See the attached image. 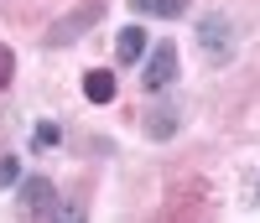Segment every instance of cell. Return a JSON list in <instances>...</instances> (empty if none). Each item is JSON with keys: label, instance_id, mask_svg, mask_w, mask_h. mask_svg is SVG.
<instances>
[{"label": "cell", "instance_id": "cell-1", "mask_svg": "<svg viewBox=\"0 0 260 223\" xmlns=\"http://www.w3.org/2000/svg\"><path fill=\"white\" fill-rule=\"evenodd\" d=\"M141 83H146V94H161V88L177 83V42H156V47L146 52Z\"/></svg>", "mask_w": 260, "mask_h": 223}, {"label": "cell", "instance_id": "cell-2", "mask_svg": "<svg viewBox=\"0 0 260 223\" xmlns=\"http://www.w3.org/2000/svg\"><path fill=\"white\" fill-rule=\"evenodd\" d=\"M198 47L213 57V62H229V52H234V26H229V16H203L198 21Z\"/></svg>", "mask_w": 260, "mask_h": 223}, {"label": "cell", "instance_id": "cell-3", "mask_svg": "<svg viewBox=\"0 0 260 223\" xmlns=\"http://www.w3.org/2000/svg\"><path fill=\"white\" fill-rule=\"evenodd\" d=\"M21 213L31 218H57V187L47 182V176H21Z\"/></svg>", "mask_w": 260, "mask_h": 223}, {"label": "cell", "instance_id": "cell-4", "mask_svg": "<svg viewBox=\"0 0 260 223\" xmlns=\"http://www.w3.org/2000/svg\"><path fill=\"white\" fill-rule=\"evenodd\" d=\"M99 16H104V6H99V0H89V6H78L73 16H62L57 26L47 31V42H52V47H68V42H78V36H83V26H94Z\"/></svg>", "mask_w": 260, "mask_h": 223}, {"label": "cell", "instance_id": "cell-5", "mask_svg": "<svg viewBox=\"0 0 260 223\" xmlns=\"http://www.w3.org/2000/svg\"><path fill=\"white\" fill-rule=\"evenodd\" d=\"M177 109H172V104H161V109H151V115H146V135L151 140H172V135H177Z\"/></svg>", "mask_w": 260, "mask_h": 223}, {"label": "cell", "instance_id": "cell-6", "mask_svg": "<svg viewBox=\"0 0 260 223\" xmlns=\"http://www.w3.org/2000/svg\"><path fill=\"white\" fill-rule=\"evenodd\" d=\"M115 57H120V62H141V57H146V31H141V26H125V31L115 36Z\"/></svg>", "mask_w": 260, "mask_h": 223}, {"label": "cell", "instance_id": "cell-7", "mask_svg": "<svg viewBox=\"0 0 260 223\" xmlns=\"http://www.w3.org/2000/svg\"><path fill=\"white\" fill-rule=\"evenodd\" d=\"M136 16H156V21H177L187 11V0H130Z\"/></svg>", "mask_w": 260, "mask_h": 223}, {"label": "cell", "instance_id": "cell-8", "mask_svg": "<svg viewBox=\"0 0 260 223\" xmlns=\"http://www.w3.org/2000/svg\"><path fill=\"white\" fill-rule=\"evenodd\" d=\"M83 94H89L94 104H110V99H115V73H104V68H94L89 78H83Z\"/></svg>", "mask_w": 260, "mask_h": 223}, {"label": "cell", "instance_id": "cell-9", "mask_svg": "<svg viewBox=\"0 0 260 223\" xmlns=\"http://www.w3.org/2000/svg\"><path fill=\"white\" fill-rule=\"evenodd\" d=\"M57 140H62V130H57L52 120H42V125L31 130V145H37V151H47V145H57Z\"/></svg>", "mask_w": 260, "mask_h": 223}, {"label": "cell", "instance_id": "cell-10", "mask_svg": "<svg viewBox=\"0 0 260 223\" xmlns=\"http://www.w3.org/2000/svg\"><path fill=\"white\" fill-rule=\"evenodd\" d=\"M11 182H21V161H16V156L0 161V187H11Z\"/></svg>", "mask_w": 260, "mask_h": 223}, {"label": "cell", "instance_id": "cell-11", "mask_svg": "<svg viewBox=\"0 0 260 223\" xmlns=\"http://www.w3.org/2000/svg\"><path fill=\"white\" fill-rule=\"evenodd\" d=\"M11 73H16V57H11V47H0V88L11 83Z\"/></svg>", "mask_w": 260, "mask_h": 223}, {"label": "cell", "instance_id": "cell-12", "mask_svg": "<svg viewBox=\"0 0 260 223\" xmlns=\"http://www.w3.org/2000/svg\"><path fill=\"white\" fill-rule=\"evenodd\" d=\"M255 197H260V192H255Z\"/></svg>", "mask_w": 260, "mask_h": 223}]
</instances>
